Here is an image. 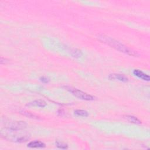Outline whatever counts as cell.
Returning <instances> with one entry per match:
<instances>
[{"instance_id": "7c38bea8", "label": "cell", "mask_w": 150, "mask_h": 150, "mask_svg": "<svg viewBox=\"0 0 150 150\" xmlns=\"http://www.w3.org/2000/svg\"><path fill=\"white\" fill-rule=\"evenodd\" d=\"M56 146L61 149H68V146L67 144L63 142H61L59 141L56 142Z\"/></svg>"}, {"instance_id": "7a4b0ae2", "label": "cell", "mask_w": 150, "mask_h": 150, "mask_svg": "<svg viewBox=\"0 0 150 150\" xmlns=\"http://www.w3.org/2000/svg\"><path fill=\"white\" fill-rule=\"evenodd\" d=\"M21 130H13L8 129L6 130H1V135L4 138L16 142H25L28 141L31 135L26 132L20 131Z\"/></svg>"}, {"instance_id": "9a60e30c", "label": "cell", "mask_w": 150, "mask_h": 150, "mask_svg": "<svg viewBox=\"0 0 150 150\" xmlns=\"http://www.w3.org/2000/svg\"><path fill=\"white\" fill-rule=\"evenodd\" d=\"M58 114H59V116H62L63 114H65V113H64V112H63V110H59L58 111Z\"/></svg>"}, {"instance_id": "4fadbf2b", "label": "cell", "mask_w": 150, "mask_h": 150, "mask_svg": "<svg viewBox=\"0 0 150 150\" xmlns=\"http://www.w3.org/2000/svg\"><path fill=\"white\" fill-rule=\"evenodd\" d=\"M8 62H9V60H8L5 58L1 57V61H0V63H1V64H7Z\"/></svg>"}, {"instance_id": "8992f818", "label": "cell", "mask_w": 150, "mask_h": 150, "mask_svg": "<svg viewBox=\"0 0 150 150\" xmlns=\"http://www.w3.org/2000/svg\"><path fill=\"white\" fill-rule=\"evenodd\" d=\"M28 147L32 148H43L46 147V145L40 141H33L28 144Z\"/></svg>"}, {"instance_id": "277c9868", "label": "cell", "mask_w": 150, "mask_h": 150, "mask_svg": "<svg viewBox=\"0 0 150 150\" xmlns=\"http://www.w3.org/2000/svg\"><path fill=\"white\" fill-rule=\"evenodd\" d=\"M5 127L13 130H23L27 127V123L21 121H13L8 119H4L3 121Z\"/></svg>"}, {"instance_id": "3957f363", "label": "cell", "mask_w": 150, "mask_h": 150, "mask_svg": "<svg viewBox=\"0 0 150 150\" xmlns=\"http://www.w3.org/2000/svg\"><path fill=\"white\" fill-rule=\"evenodd\" d=\"M63 87L67 91L72 93L73 95H74L76 97L80 98L82 100H87V101H91V100H93L94 99V97L93 96H91L90 94H87L85 92H83V91H82L80 90H78L76 88H74L73 87L65 86H63Z\"/></svg>"}, {"instance_id": "6da1fadb", "label": "cell", "mask_w": 150, "mask_h": 150, "mask_svg": "<svg viewBox=\"0 0 150 150\" xmlns=\"http://www.w3.org/2000/svg\"><path fill=\"white\" fill-rule=\"evenodd\" d=\"M97 38L99 40H100L102 42H104L105 43H106L107 45L112 46V47L114 48L115 49L117 50V51L121 52L124 53L126 54H127L132 57H136L138 56L137 52L133 51V50L130 49V48L127 47L126 46H125L119 41L113 38L106 36L105 35H99L97 36Z\"/></svg>"}, {"instance_id": "8fae6325", "label": "cell", "mask_w": 150, "mask_h": 150, "mask_svg": "<svg viewBox=\"0 0 150 150\" xmlns=\"http://www.w3.org/2000/svg\"><path fill=\"white\" fill-rule=\"evenodd\" d=\"M75 114L80 117H87L89 114L87 112L83 110H76L75 111Z\"/></svg>"}, {"instance_id": "52a82bcc", "label": "cell", "mask_w": 150, "mask_h": 150, "mask_svg": "<svg viewBox=\"0 0 150 150\" xmlns=\"http://www.w3.org/2000/svg\"><path fill=\"white\" fill-rule=\"evenodd\" d=\"M133 73L135 76H137V77H139V78H140V79H141L144 80L149 81V79H150V77L148 75L144 73L143 72H142V71H141L138 69L134 70L133 71Z\"/></svg>"}, {"instance_id": "5bb4252c", "label": "cell", "mask_w": 150, "mask_h": 150, "mask_svg": "<svg viewBox=\"0 0 150 150\" xmlns=\"http://www.w3.org/2000/svg\"><path fill=\"white\" fill-rule=\"evenodd\" d=\"M40 80L41 82H42L43 83H48L49 82V79L46 77H45V76H43V77H41L40 78Z\"/></svg>"}, {"instance_id": "9c48e42d", "label": "cell", "mask_w": 150, "mask_h": 150, "mask_svg": "<svg viewBox=\"0 0 150 150\" xmlns=\"http://www.w3.org/2000/svg\"><path fill=\"white\" fill-rule=\"evenodd\" d=\"M125 118L128 121L134 123V124H140L141 123V121L138 119H137V117H135L133 116H125Z\"/></svg>"}, {"instance_id": "ba28073f", "label": "cell", "mask_w": 150, "mask_h": 150, "mask_svg": "<svg viewBox=\"0 0 150 150\" xmlns=\"http://www.w3.org/2000/svg\"><path fill=\"white\" fill-rule=\"evenodd\" d=\"M28 106H38L40 107H44L46 106V102L43 100H36L27 105Z\"/></svg>"}, {"instance_id": "30bf717a", "label": "cell", "mask_w": 150, "mask_h": 150, "mask_svg": "<svg viewBox=\"0 0 150 150\" xmlns=\"http://www.w3.org/2000/svg\"><path fill=\"white\" fill-rule=\"evenodd\" d=\"M21 113L22 114H23L24 116L27 117H29V118H31V119H39V117L29 112H27V111H25V110H23V111H21Z\"/></svg>"}, {"instance_id": "5b68a950", "label": "cell", "mask_w": 150, "mask_h": 150, "mask_svg": "<svg viewBox=\"0 0 150 150\" xmlns=\"http://www.w3.org/2000/svg\"><path fill=\"white\" fill-rule=\"evenodd\" d=\"M109 78L110 80H117L123 82H128V78L124 75L119 74V73H113L109 75Z\"/></svg>"}]
</instances>
